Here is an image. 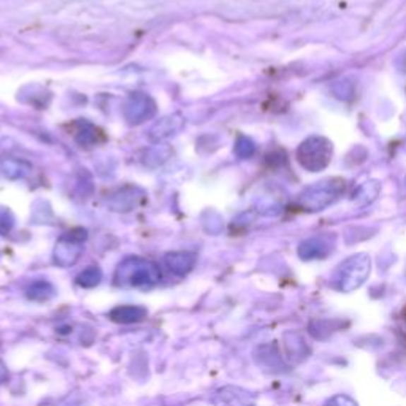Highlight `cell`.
I'll return each mask as SVG.
<instances>
[{"mask_svg":"<svg viewBox=\"0 0 406 406\" xmlns=\"http://www.w3.org/2000/svg\"><path fill=\"white\" fill-rule=\"evenodd\" d=\"M165 265L177 276L188 275L196 263V256L192 253H170L165 256Z\"/></svg>","mask_w":406,"mask_h":406,"instance_id":"9","label":"cell"},{"mask_svg":"<svg viewBox=\"0 0 406 406\" xmlns=\"http://www.w3.org/2000/svg\"><path fill=\"white\" fill-rule=\"evenodd\" d=\"M402 316H403V321L406 322V305H405V308H403V311H402Z\"/></svg>","mask_w":406,"mask_h":406,"instance_id":"19","label":"cell"},{"mask_svg":"<svg viewBox=\"0 0 406 406\" xmlns=\"http://www.w3.org/2000/svg\"><path fill=\"white\" fill-rule=\"evenodd\" d=\"M102 281V270L95 265L88 267L86 270H83V272L76 276V282L81 287H86V289H91L99 286Z\"/></svg>","mask_w":406,"mask_h":406,"instance_id":"14","label":"cell"},{"mask_svg":"<svg viewBox=\"0 0 406 406\" xmlns=\"http://www.w3.org/2000/svg\"><path fill=\"white\" fill-rule=\"evenodd\" d=\"M379 194V184L378 181H366L362 186H359L357 191L354 192V203L359 205H369L371 203Z\"/></svg>","mask_w":406,"mask_h":406,"instance_id":"13","label":"cell"},{"mask_svg":"<svg viewBox=\"0 0 406 406\" xmlns=\"http://www.w3.org/2000/svg\"><path fill=\"white\" fill-rule=\"evenodd\" d=\"M11 225H13V221L8 216V213H5V211L0 213V234H6V232H10Z\"/></svg>","mask_w":406,"mask_h":406,"instance_id":"17","label":"cell"},{"mask_svg":"<svg viewBox=\"0 0 406 406\" xmlns=\"http://www.w3.org/2000/svg\"><path fill=\"white\" fill-rule=\"evenodd\" d=\"M332 153L330 140L321 135H311L299 146L297 160L308 172H321L330 164Z\"/></svg>","mask_w":406,"mask_h":406,"instance_id":"4","label":"cell"},{"mask_svg":"<svg viewBox=\"0 0 406 406\" xmlns=\"http://www.w3.org/2000/svg\"><path fill=\"white\" fill-rule=\"evenodd\" d=\"M256 360L257 364L261 366H263L265 370H273V369H278L281 365V359L278 356V352L273 346H261L257 347L256 351Z\"/></svg>","mask_w":406,"mask_h":406,"instance_id":"12","label":"cell"},{"mask_svg":"<svg viewBox=\"0 0 406 406\" xmlns=\"http://www.w3.org/2000/svg\"><path fill=\"white\" fill-rule=\"evenodd\" d=\"M216 400L222 406H254V397L248 390L227 386L216 392Z\"/></svg>","mask_w":406,"mask_h":406,"instance_id":"5","label":"cell"},{"mask_svg":"<svg viewBox=\"0 0 406 406\" xmlns=\"http://www.w3.org/2000/svg\"><path fill=\"white\" fill-rule=\"evenodd\" d=\"M160 281V270L150 261L129 257L119 263L114 273L116 286L121 287H150Z\"/></svg>","mask_w":406,"mask_h":406,"instance_id":"1","label":"cell"},{"mask_svg":"<svg viewBox=\"0 0 406 406\" xmlns=\"http://www.w3.org/2000/svg\"><path fill=\"white\" fill-rule=\"evenodd\" d=\"M108 316L116 324H137L148 318V309L141 305H119Z\"/></svg>","mask_w":406,"mask_h":406,"instance_id":"7","label":"cell"},{"mask_svg":"<svg viewBox=\"0 0 406 406\" xmlns=\"http://www.w3.org/2000/svg\"><path fill=\"white\" fill-rule=\"evenodd\" d=\"M6 378H8V370H6V366L0 362V383L6 381Z\"/></svg>","mask_w":406,"mask_h":406,"instance_id":"18","label":"cell"},{"mask_svg":"<svg viewBox=\"0 0 406 406\" xmlns=\"http://www.w3.org/2000/svg\"><path fill=\"white\" fill-rule=\"evenodd\" d=\"M54 294H56L54 286L51 285L49 281L44 280L32 282L28 287V291H25V295H28V299L32 301H48L54 297Z\"/></svg>","mask_w":406,"mask_h":406,"instance_id":"10","label":"cell"},{"mask_svg":"<svg viewBox=\"0 0 406 406\" xmlns=\"http://www.w3.org/2000/svg\"><path fill=\"white\" fill-rule=\"evenodd\" d=\"M324 406H357V402L352 400L350 395L338 394L332 398H328Z\"/></svg>","mask_w":406,"mask_h":406,"instance_id":"16","label":"cell"},{"mask_svg":"<svg viewBox=\"0 0 406 406\" xmlns=\"http://www.w3.org/2000/svg\"><path fill=\"white\" fill-rule=\"evenodd\" d=\"M256 151V146L253 141H251L249 138H240L238 140V143H237V153L240 154L241 157H249L251 154H253Z\"/></svg>","mask_w":406,"mask_h":406,"instance_id":"15","label":"cell"},{"mask_svg":"<svg viewBox=\"0 0 406 406\" xmlns=\"http://www.w3.org/2000/svg\"><path fill=\"white\" fill-rule=\"evenodd\" d=\"M371 270V261L366 254H356L347 257L335 270L332 286L340 292H352L364 285Z\"/></svg>","mask_w":406,"mask_h":406,"instance_id":"3","label":"cell"},{"mask_svg":"<svg viewBox=\"0 0 406 406\" xmlns=\"http://www.w3.org/2000/svg\"><path fill=\"white\" fill-rule=\"evenodd\" d=\"M346 181L341 178H328L306 188L299 196L297 206L304 211H321L335 203L345 194Z\"/></svg>","mask_w":406,"mask_h":406,"instance_id":"2","label":"cell"},{"mask_svg":"<svg viewBox=\"0 0 406 406\" xmlns=\"http://www.w3.org/2000/svg\"><path fill=\"white\" fill-rule=\"evenodd\" d=\"M285 346L287 350L289 357H292L295 362H300V360H304L308 354V347L305 345L304 338L300 337L299 333H286L285 335Z\"/></svg>","mask_w":406,"mask_h":406,"instance_id":"11","label":"cell"},{"mask_svg":"<svg viewBox=\"0 0 406 406\" xmlns=\"http://www.w3.org/2000/svg\"><path fill=\"white\" fill-rule=\"evenodd\" d=\"M330 243H328L327 238L324 237H314L305 240L299 246V256L305 261H313V259H322L328 253H330Z\"/></svg>","mask_w":406,"mask_h":406,"instance_id":"8","label":"cell"},{"mask_svg":"<svg viewBox=\"0 0 406 406\" xmlns=\"http://www.w3.org/2000/svg\"><path fill=\"white\" fill-rule=\"evenodd\" d=\"M81 251V243L70 240V238H62L54 249V262L64 268L73 265L80 259Z\"/></svg>","mask_w":406,"mask_h":406,"instance_id":"6","label":"cell"}]
</instances>
